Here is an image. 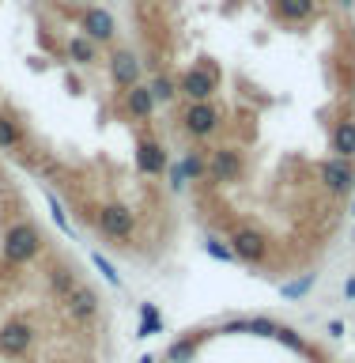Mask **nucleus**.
I'll return each instance as SVG.
<instances>
[{"label": "nucleus", "instance_id": "1", "mask_svg": "<svg viewBox=\"0 0 355 363\" xmlns=\"http://www.w3.org/2000/svg\"><path fill=\"white\" fill-rule=\"evenodd\" d=\"M42 250V238L30 223H16L4 235V261L8 265H27V261Z\"/></svg>", "mask_w": 355, "mask_h": 363}, {"label": "nucleus", "instance_id": "2", "mask_svg": "<svg viewBox=\"0 0 355 363\" xmlns=\"http://www.w3.org/2000/svg\"><path fill=\"white\" fill-rule=\"evenodd\" d=\"M181 129L189 136H197V140H208L212 133H220V110L212 102H189L181 110Z\"/></svg>", "mask_w": 355, "mask_h": 363}, {"label": "nucleus", "instance_id": "3", "mask_svg": "<svg viewBox=\"0 0 355 363\" xmlns=\"http://www.w3.org/2000/svg\"><path fill=\"white\" fill-rule=\"evenodd\" d=\"M231 250H235L238 261H246V265H261L269 254V238H265V231H257V227H238L231 235Z\"/></svg>", "mask_w": 355, "mask_h": 363}, {"label": "nucleus", "instance_id": "4", "mask_svg": "<svg viewBox=\"0 0 355 363\" xmlns=\"http://www.w3.org/2000/svg\"><path fill=\"white\" fill-rule=\"evenodd\" d=\"M95 223L106 238H129L136 231V220H133V212L125 208V204H106V208H98Z\"/></svg>", "mask_w": 355, "mask_h": 363}, {"label": "nucleus", "instance_id": "5", "mask_svg": "<svg viewBox=\"0 0 355 363\" xmlns=\"http://www.w3.org/2000/svg\"><path fill=\"white\" fill-rule=\"evenodd\" d=\"M121 110L129 113L133 121H147V118H152V110H155V95H152V87H147V84L129 87V91L121 95Z\"/></svg>", "mask_w": 355, "mask_h": 363}, {"label": "nucleus", "instance_id": "6", "mask_svg": "<svg viewBox=\"0 0 355 363\" xmlns=\"http://www.w3.org/2000/svg\"><path fill=\"white\" fill-rule=\"evenodd\" d=\"M30 340H34V333H30V325L27 322H8L4 329H0V356H23V352L30 348Z\"/></svg>", "mask_w": 355, "mask_h": 363}, {"label": "nucleus", "instance_id": "7", "mask_svg": "<svg viewBox=\"0 0 355 363\" xmlns=\"http://www.w3.org/2000/svg\"><path fill=\"white\" fill-rule=\"evenodd\" d=\"M322 178H325V186L333 189V193H348V189H351V182H355L351 159H340V155H333L329 163H322Z\"/></svg>", "mask_w": 355, "mask_h": 363}, {"label": "nucleus", "instance_id": "8", "mask_svg": "<svg viewBox=\"0 0 355 363\" xmlns=\"http://www.w3.org/2000/svg\"><path fill=\"white\" fill-rule=\"evenodd\" d=\"M238 170H242V163H238L235 147H215L208 159V174L215 182H238Z\"/></svg>", "mask_w": 355, "mask_h": 363}, {"label": "nucleus", "instance_id": "9", "mask_svg": "<svg viewBox=\"0 0 355 363\" xmlns=\"http://www.w3.org/2000/svg\"><path fill=\"white\" fill-rule=\"evenodd\" d=\"M64 303H68V311H72L79 322H87V318H95V314H98V295L91 291V288H84V284H76V291L68 295Z\"/></svg>", "mask_w": 355, "mask_h": 363}, {"label": "nucleus", "instance_id": "10", "mask_svg": "<svg viewBox=\"0 0 355 363\" xmlns=\"http://www.w3.org/2000/svg\"><path fill=\"white\" fill-rule=\"evenodd\" d=\"M201 174H208V163H204L197 152H189L181 163L170 167V186H186L189 178H201Z\"/></svg>", "mask_w": 355, "mask_h": 363}, {"label": "nucleus", "instance_id": "11", "mask_svg": "<svg viewBox=\"0 0 355 363\" xmlns=\"http://www.w3.org/2000/svg\"><path fill=\"white\" fill-rule=\"evenodd\" d=\"M329 144H333V152L340 159H355V118H344L337 121L333 136H329Z\"/></svg>", "mask_w": 355, "mask_h": 363}, {"label": "nucleus", "instance_id": "12", "mask_svg": "<svg viewBox=\"0 0 355 363\" xmlns=\"http://www.w3.org/2000/svg\"><path fill=\"white\" fill-rule=\"evenodd\" d=\"M136 163H140L144 174H163V170H167V152H163V147H159L155 140H147V144H140V155H136Z\"/></svg>", "mask_w": 355, "mask_h": 363}, {"label": "nucleus", "instance_id": "13", "mask_svg": "<svg viewBox=\"0 0 355 363\" xmlns=\"http://www.w3.org/2000/svg\"><path fill=\"white\" fill-rule=\"evenodd\" d=\"M170 363H193V356H197V337H181L170 345Z\"/></svg>", "mask_w": 355, "mask_h": 363}, {"label": "nucleus", "instance_id": "14", "mask_svg": "<svg viewBox=\"0 0 355 363\" xmlns=\"http://www.w3.org/2000/svg\"><path fill=\"white\" fill-rule=\"evenodd\" d=\"M23 140V133H19V125L8 118V113H0V152H8V147H19Z\"/></svg>", "mask_w": 355, "mask_h": 363}, {"label": "nucleus", "instance_id": "15", "mask_svg": "<svg viewBox=\"0 0 355 363\" xmlns=\"http://www.w3.org/2000/svg\"><path fill=\"white\" fill-rule=\"evenodd\" d=\"M50 284H53L57 299H68V295L76 291V280H72V272H68V269H53V277H50Z\"/></svg>", "mask_w": 355, "mask_h": 363}, {"label": "nucleus", "instance_id": "16", "mask_svg": "<svg viewBox=\"0 0 355 363\" xmlns=\"http://www.w3.org/2000/svg\"><path fill=\"white\" fill-rule=\"evenodd\" d=\"M140 318H144L140 337H147V333H159V329H163V318H159V311H155L152 303H144V306H140Z\"/></svg>", "mask_w": 355, "mask_h": 363}, {"label": "nucleus", "instance_id": "17", "mask_svg": "<svg viewBox=\"0 0 355 363\" xmlns=\"http://www.w3.org/2000/svg\"><path fill=\"white\" fill-rule=\"evenodd\" d=\"M314 280H317L314 272H306L303 280H291V284H283V288H280V291H283V299H299V295H306V291L314 288Z\"/></svg>", "mask_w": 355, "mask_h": 363}, {"label": "nucleus", "instance_id": "18", "mask_svg": "<svg viewBox=\"0 0 355 363\" xmlns=\"http://www.w3.org/2000/svg\"><path fill=\"white\" fill-rule=\"evenodd\" d=\"M272 337H276V340H280V345H288L291 352H306V340H303L299 333H291V329H288V325H276V333H272Z\"/></svg>", "mask_w": 355, "mask_h": 363}, {"label": "nucleus", "instance_id": "19", "mask_svg": "<svg viewBox=\"0 0 355 363\" xmlns=\"http://www.w3.org/2000/svg\"><path fill=\"white\" fill-rule=\"evenodd\" d=\"M91 261H95V265L102 269V277H106V280L113 284V288H121V277H118V269H113L106 257H102V254H91Z\"/></svg>", "mask_w": 355, "mask_h": 363}, {"label": "nucleus", "instance_id": "20", "mask_svg": "<svg viewBox=\"0 0 355 363\" xmlns=\"http://www.w3.org/2000/svg\"><path fill=\"white\" fill-rule=\"evenodd\" d=\"M204 246H208V254H212V257H220V261H235V250H227V246L220 242V238H208Z\"/></svg>", "mask_w": 355, "mask_h": 363}, {"label": "nucleus", "instance_id": "21", "mask_svg": "<svg viewBox=\"0 0 355 363\" xmlns=\"http://www.w3.org/2000/svg\"><path fill=\"white\" fill-rule=\"evenodd\" d=\"M45 201H50V208H53L57 227H61V231H72V227H68V220H64V212H61V204H57V197H45Z\"/></svg>", "mask_w": 355, "mask_h": 363}, {"label": "nucleus", "instance_id": "22", "mask_svg": "<svg viewBox=\"0 0 355 363\" xmlns=\"http://www.w3.org/2000/svg\"><path fill=\"white\" fill-rule=\"evenodd\" d=\"M344 291H348V299L355 303V272H351V277H348V284H344Z\"/></svg>", "mask_w": 355, "mask_h": 363}, {"label": "nucleus", "instance_id": "23", "mask_svg": "<svg viewBox=\"0 0 355 363\" xmlns=\"http://www.w3.org/2000/svg\"><path fill=\"white\" fill-rule=\"evenodd\" d=\"M140 363H155V356H144V359H140Z\"/></svg>", "mask_w": 355, "mask_h": 363}, {"label": "nucleus", "instance_id": "24", "mask_svg": "<svg viewBox=\"0 0 355 363\" xmlns=\"http://www.w3.org/2000/svg\"><path fill=\"white\" fill-rule=\"evenodd\" d=\"M351 212H355V201H351Z\"/></svg>", "mask_w": 355, "mask_h": 363}]
</instances>
